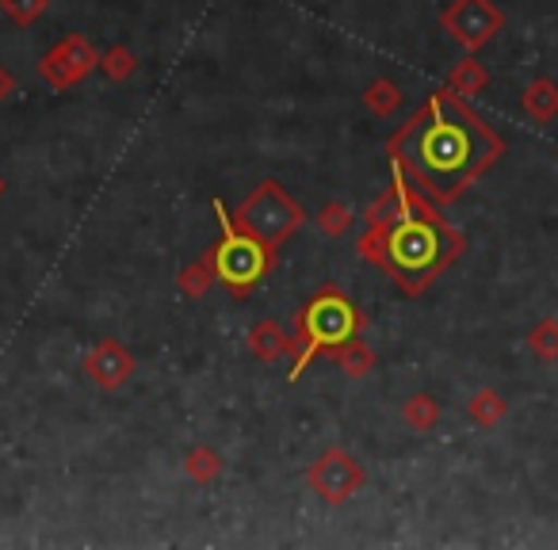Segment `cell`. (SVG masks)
Listing matches in <instances>:
<instances>
[{"mask_svg":"<svg viewBox=\"0 0 558 550\" xmlns=\"http://www.w3.org/2000/svg\"><path fill=\"white\" fill-rule=\"evenodd\" d=\"M352 225V207L341 199H329L326 207L318 210V230L329 233V237H341V233H349Z\"/></svg>","mask_w":558,"mask_h":550,"instance_id":"cell-22","label":"cell"},{"mask_svg":"<svg viewBox=\"0 0 558 550\" xmlns=\"http://www.w3.org/2000/svg\"><path fill=\"white\" fill-rule=\"evenodd\" d=\"M387 154L390 169L402 172L421 199L451 203L505 154V142L466 108L463 96L440 88L387 142Z\"/></svg>","mask_w":558,"mask_h":550,"instance_id":"cell-1","label":"cell"},{"mask_svg":"<svg viewBox=\"0 0 558 550\" xmlns=\"http://www.w3.org/2000/svg\"><path fill=\"white\" fill-rule=\"evenodd\" d=\"M527 349L539 359H558V318H543L527 329Z\"/></svg>","mask_w":558,"mask_h":550,"instance_id":"cell-20","label":"cell"},{"mask_svg":"<svg viewBox=\"0 0 558 550\" xmlns=\"http://www.w3.org/2000/svg\"><path fill=\"white\" fill-rule=\"evenodd\" d=\"M364 481H367L364 463L344 448H326L311 463V470H306L311 493L326 504H344L349 497H356L364 489Z\"/></svg>","mask_w":558,"mask_h":550,"instance_id":"cell-7","label":"cell"},{"mask_svg":"<svg viewBox=\"0 0 558 550\" xmlns=\"http://www.w3.org/2000/svg\"><path fill=\"white\" fill-rule=\"evenodd\" d=\"M16 93H20V81H16V73H12L9 65H0V103H9Z\"/></svg>","mask_w":558,"mask_h":550,"instance_id":"cell-24","label":"cell"},{"mask_svg":"<svg viewBox=\"0 0 558 550\" xmlns=\"http://www.w3.org/2000/svg\"><path fill=\"white\" fill-rule=\"evenodd\" d=\"M364 103H367V111H372L375 119H390L405 103V96L390 77H375L372 85L364 88Z\"/></svg>","mask_w":558,"mask_h":550,"instance_id":"cell-17","label":"cell"},{"mask_svg":"<svg viewBox=\"0 0 558 550\" xmlns=\"http://www.w3.org/2000/svg\"><path fill=\"white\" fill-rule=\"evenodd\" d=\"M364 329V314L352 298H344L341 291H322L314 303H306V310L299 314V333H295V364H291L288 379L299 382L303 371L311 367V359H318L322 352H333L337 344L352 341Z\"/></svg>","mask_w":558,"mask_h":550,"instance_id":"cell-3","label":"cell"},{"mask_svg":"<svg viewBox=\"0 0 558 550\" xmlns=\"http://www.w3.org/2000/svg\"><path fill=\"white\" fill-rule=\"evenodd\" d=\"M230 218L241 233H248L268 248H279L291 233H299V225L306 222V210L279 180H260Z\"/></svg>","mask_w":558,"mask_h":550,"instance_id":"cell-4","label":"cell"},{"mask_svg":"<svg viewBox=\"0 0 558 550\" xmlns=\"http://www.w3.org/2000/svg\"><path fill=\"white\" fill-rule=\"evenodd\" d=\"M383 225H367L364 237H360V256H364L367 264H383Z\"/></svg>","mask_w":558,"mask_h":550,"instance_id":"cell-23","label":"cell"},{"mask_svg":"<svg viewBox=\"0 0 558 550\" xmlns=\"http://www.w3.org/2000/svg\"><path fill=\"white\" fill-rule=\"evenodd\" d=\"M96 65H100V50H96L85 35L70 32L39 58L35 70H39V81L47 88H54V93H70V88H77L81 81H88V73H93Z\"/></svg>","mask_w":558,"mask_h":550,"instance_id":"cell-6","label":"cell"},{"mask_svg":"<svg viewBox=\"0 0 558 550\" xmlns=\"http://www.w3.org/2000/svg\"><path fill=\"white\" fill-rule=\"evenodd\" d=\"M440 27L466 54H478L486 42H494V35H501L505 12L497 9L494 0H451L440 16Z\"/></svg>","mask_w":558,"mask_h":550,"instance_id":"cell-8","label":"cell"},{"mask_svg":"<svg viewBox=\"0 0 558 550\" xmlns=\"http://www.w3.org/2000/svg\"><path fill=\"white\" fill-rule=\"evenodd\" d=\"M520 103H524V111L535 119V123H550V119L558 115V85L547 77H535L532 85L524 88Z\"/></svg>","mask_w":558,"mask_h":550,"instance_id":"cell-11","label":"cell"},{"mask_svg":"<svg viewBox=\"0 0 558 550\" xmlns=\"http://www.w3.org/2000/svg\"><path fill=\"white\" fill-rule=\"evenodd\" d=\"M505 413H509V402H505V398L497 394V390H489V387L474 390V394L466 398V417H471L478 428H494V425H501Z\"/></svg>","mask_w":558,"mask_h":550,"instance_id":"cell-12","label":"cell"},{"mask_svg":"<svg viewBox=\"0 0 558 550\" xmlns=\"http://www.w3.org/2000/svg\"><path fill=\"white\" fill-rule=\"evenodd\" d=\"M329 356H333V364L341 367V371L349 375V379H367V375H372V367H375V352L367 349V344L360 341V337H352V341L337 344V349L329 352Z\"/></svg>","mask_w":558,"mask_h":550,"instance_id":"cell-13","label":"cell"},{"mask_svg":"<svg viewBox=\"0 0 558 550\" xmlns=\"http://www.w3.org/2000/svg\"><path fill=\"white\" fill-rule=\"evenodd\" d=\"M47 9H50V0H0V12L16 27H35L47 16Z\"/></svg>","mask_w":558,"mask_h":550,"instance_id":"cell-21","label":"cell"},{"mask_svg":"<svg viewBox=\"0 0 558 550\" xmlns=\"http://www.w3.org/2000/svg\"><path fill=\"white\" fill-rule=\"evenodd\" d=\"M218 283V268H215V248L210 253H203L195 264H187L184 271H180V291H184L187 298H203L210 288Z\"/></svg>","mask_w":558,"mask_h":550,"instance_id":"cell-14","label":"cell"},{"mask_svg":"<svg viewBox=\"0 0 558 550\" xmlns=\"http://www.w3.org/2000/svg\"><path fill=\"white\" fill-rule=\"evenodd\" d=\"M96 70H100L108 81H116V85H123V81H131L134 73H138V54H134L131 47H123V42H119V47L104 50L100 65H96Z\"/></svg>","mask_w":558,"mask_h":550,"instance_id":"cell-19","label":"cell"},{"mask_svg":"<svg viewBox=\"0 0 558 550\" xmlns=\"http://www.w3.org/2000/svg\"><path fill=\"white\" fill-rule=\"evenodd\" d=\"M248 352H253V359H260V364H276V359H283V356L295 352V337L283 333L279 321L264 318L248 329Z\"/></svg>","mask_w":558,"mask_h":550,"instance_id":"cell-10","label":"cell"},{"mask_svg":"<svg viewBox=\"0 0 558 550\" xmlns=\"http://www.w3.org/2000/svg\"><path fill=\"white\" fill-rule=\"evenodd\" d=\"M134 356L131 349H126L123 341H116V337H104V341H96L93 349L85 352V359H81V371L88 375V382H96L100 390H119L126 387V382L134 379Z\"/></svg>","mask_w":558,"mask_h":550,"instance_id":"cell-9","label":"cell"},{"mask_svg":"<svg viewBox=\"0 0 558 550\" xmlns=\"http://www.w3.org/2000/svg\"><path fill=\"white\" fill-rule=\"evenodd\" d=\"M184 470H187V478H192L195 486H210V481L222 478L226 463H222V455H218L215 448L199 443V448H192V451L184 455Z\"/></svg>","mask_w":558,"mask_h":550,"instance_id":"cell-15","label":"cell"},{"mask_svg":"<svg viewBox=\"0 0 558 550\" xmlns=\"http://www.w3.org/2000/svg\"><path fill=\"white\" fill-rule=\"evenodd\" d=\"M215 215H218V225H222V241L215 245L218 283H222L230 295H248V291L268 280L271 264H276V248L260 245L256 237L241 233L218 199H215Z\"/></svg>","mask_w":558,"mask_h":550,"instance_id":"cell-5","label":"cell"},{"mask_svg":"<svg viewBox=\"0 0 558 550\" xmlns=\"http://www.w3.org/2000/svg\"><path fill=\"white\" fill-rule=\"evenodd\" d=\"M486 85H489V73L474 54H466L463 62L448 73V88L456 96H478V93H486Z\"/></svg>","mask_w":558,"mask_h":550,"instance_id":"cell-16","label":"cell"},{"mask_svg":"<svg viewBox=\"0 0 558 550\" xmlns=\"http://www.w3.org/2000/svg\"><path fill=\"white\" fill-rule=\"evenodd\" d=\"M4 192H9V184H4V176H0V199H4Z\"/></svg>","mask_w":558,"mask_h":550,"instance_id":"cell-25","label":"cell"},{"mask_svg":"<svg viewBox=\"0 0 558 550\" xmlns=\"http://www.w3.org/2000/svg\"><path fill=\"white\" fill-rule=\"evenodd\" d=\"M402 420L413 428V432H433V428L440 425V402H436L433 394H413V398H405Z\"/></svg>","mask_w":558,"mask_h":550,"instance_id":"cell-18","label":"cell"},{"mask_svg":"<svg viewBox=\"0 0 558 550\" xmlns=\"http://www.w3.org/2000/svg\"><path fill=\"white\" fill-rule=\"evenodd\" d=\"M459 253H463V237L448 222H440L433 207H421L387 225L379 268L405 295H421Z\"/></svg>","mask_w":558,"mask_h":550,"instance_id":"cell-2","label":"cell"}]
</instances>
